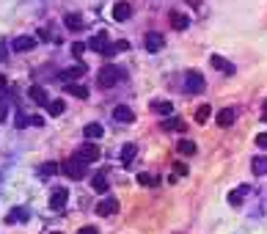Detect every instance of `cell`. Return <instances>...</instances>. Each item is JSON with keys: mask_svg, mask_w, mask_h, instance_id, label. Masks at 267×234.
Returning <instances> with one entry per match:
<instances>
[{"mask_svg": "<svg viewBox=\"0 0 267 234\" xmlns=\"http://www.w3.org/2000/svg\"><path fill=\"white\" fill-rule=\"evenodd\" d=\"M119 78H121V69H119V66H113V64H107V66H102V69H99L96 83H99L102 88H113V85L119 83Z\"/></svg>", "mask_w": 267, "mask_h": 234, "instance_id": "obj_1", "label": "cell"}, {"mask_svg": "<svg viewBox=\"0 0 267 234\" xmlns=\"http://www.w3.org/2000/svg\"><path fill=\"white\" fill-rule=\"evenodd\" d=\"M99 146L94 144V141H86V144H80L78 146V152H75V157H78L80 162H86V165H89V162H96L99 160Z\"/></svg>", "mask_w": 267, "mask_h": 234, "instance_id": "obj_2", "label": "cell"}, {"mask_svg": "<svg viewBox=\"0 0 267 234\" xmlns=\"http://www.w3.org/2000/svg\"><path fill=\"white\" fill-rule=\"evenodd\" d=\"M61 171H64L69 179H83L86 176V162H80L78 157H72V160H66L64 165H61Z\"/></svg>", "mask_w": 267, "mask_h": 234, "instance_id": "obj_3", "label": "cell"}, {"mask_svg": "<svg viewBox=\"0 0 267 234\" xmlns=\"http://www.w3.org/2000/svg\"><path fill=\"white\" fill-rule=\"evenodd\" d=\"M204 75L201 72H187L184 75V91H187V94H201L204 91Z\"/></svg>", "mask_w": 267, "mask_h": 234, "instance_id": "obj_4", "label": "cell"}, {"mask_svg": "<svg viewBox=\"0 0 267 234\" xmlns=\"http://www.w3.org/2000/svg\"><path fill=\"white\" fill-rule=\"evenodd\" d=\"M66 201H69V190H66V187H55V190L50 193V210L53 212H61L66 207Z\"/></svg>", "mask_w": 267, "mask_h": 234, "instance_id": "obj_5", "label": "cell"}, {"mask_svg": "<svg viewBox=\"0 0 267 234\" xmlns=\"http://www.w3.org/2000/svg\"><path fill=\"white\" fill-rule=\"evenodd\" d=\"M143 42H146V50H149V53H160V50H163V44H166V39H163V33H160V30H149Z\"/></svg>", "mask_w": 267, "mask_h": 234, "instance_id": "obj_6", "label": "cell"}, {"mask_svg": "<svg viewBox=\"0 0 267 234\" xmlns=\"http://www.w3.org/2000/svg\"><path fill=\"white\" fill-rule=\"evenodd\" d=\"M116 212H119V201H116V198H110V196H107L105 201H99V204H96V215H102V218L116 215Z\"/></svg>", "mask_w": 267, "mask_h": 234, "instance_id": "obj_7", "label": "cell"}, {"mask_svg": "<svg viewBox=\"0 0 267 234\" xmlns=\"http://www.w3.org/2000/svg\"><path fill=\"white\" fill-rule=\"evenodd\" d=\"M107 47H110V44H107V33H105V30H99V33H96V36L89 42V50H94V53H102V55L107 53Z\"/></svg>", "mask_w": 267, "mask_h": 234, "instance_id": "obj_8", "label": "cell"}, {"mask_svg": "<svg viewBox=\"0 0 267 234\" xmlns=\"http://www.w3.org/2000/svg\"><path fill=\"white\" fill-rule=\"evenodd\" d=\"M113 119L121 121V124H132V121H135V113H132L127 105H116V108H113Z\"/></svg>", "mask_w": 267, "mask_h": 234, "instance_id": "obj_9", "label": "cell"}, {"mask_svg": "<svg viewBox=\"0 0 267 234\" xmlns=\"http://www.w3.org/2000/svg\"><path fill=\"white\" fill-rule=\"evenodd\" d=\"M36 47V39L33 36H17L11 42V50L14 53H28V50H33Z\"/></svg>", "mask_w": 267, "mask_h": 234, "instance_id": "obj_10", "label": "cell"}, {"mask_svg": "<svg viewBox=\"0 0 267 234\" xmlns=\"http://www.w3.org/2000/svg\"><path fill=\"white\" fill-rule=\"evenodd\" d=\"M130 17H132V6H130V3L121 0V3L113 6V19H116V22H124V19H130Z\"/></svg>", "mask_w": 267, "mask_h": 234, "instance_id": "obj_11", "label": "cell"}, {"mask_svg": "<svg viewBox=\"0 0 267 234\" xmlns=\"http://www.w3.org/2000/svg\"><path fill=\"white\" fill-rule=\"evenodd\" d=\"M168 22H171L174 30H184L190 25V17H187V14H182V11H171V14H168Z\"/></svg>", "mask_w": 267, "mask_h": 234, "instance_id": "obj_12", "label": "cell"}, {"mask_svg": "<svg viewBox=\"0 0 267 234\" xmlns=\"http://www.w3.org/2000/svg\"><path fill=\"white\" fill-rule=\"evenodd\" d=\"M83 135H86L89 141H99L102 135H105V127H102L99 121H91V124L83 127Z\"/></svg>", "mask_w": 267, "mask_h": 234, "instance_id": "obj_13", "label": "cell"}, {"mask_svg": "<svg viewBox=\"0 0 267 234\" xmlns=\"http://www.w3.org/2000/svg\"><path fill=\"white\" fill-rule=\"evenodd\" d=\"M248 193H251V185H240L237 190L229 193V204H232V207H240V204H243V198L248 196Z\"/></svg>", "mask_w": 267, "mask_h": 234, "instance_id": "obj_14", "label": "cell"}, {"mask_svg": "<svg viewBox=\"0 0 267 234\" xmlns=\"http://www.w3.org/2000/svg\"><path fill=\"white\" fill-rule=\"evenodd\" d=\"M28 218H30L28 207H14V210L8 212V218H6V221H8V223H25Z\"/></svg>", "mask_w": 267, "mask_h": 234, "instance_id": "obj_15", "label": "cell"}, {"mask_svg": "<svg viewBox=\"0 0 267 234\" xmlns=\"http://www.w3.org/2000/svg\"><path fill=\"white\" fill-rule=\"evenodd\" d=\"M234 116H237V110H234V108H223L215 121H218V127H232L234 124Z\"/></svg>", "mask_w": 267, "mask_h": 234, "instance_id": "obj_16", "label": "cell"}, {"mask_svg": "<svg viewBox=\"0 0 267 234\" xmlns=\"http://www.w3.org/2000/svg\"><path fill=\"white\" fill-rule=\"evenodd\" d=\"M135 155H138V146L135 144H124V146H121V165H130V162L132 160H135Z\"/></svg>", "mask_w": 267, "mask_h": 234, "instance_id": "obj_17", "label": "cell"}, {"mask_svg": "<svg viewBox=\"0 0 267 234\" xmlns=\"http://www.w3.org/2000/svg\"><path fill=\"white\" fill-rule=\"evenodd\" d=\"M28 96L33 99L36 105H44V108H47V91H44V88H39V85H30Z\"/></svg>", "mask_w": 267, "mask_h": 234, "instance_id": "obj_18", "label": "cell"}, {"mask_svg": "<svg viewBox=\"0 0 267 234\" xmlns=\"http://www.w3.org/2000/svg\"><path fill=\"white\" fill-rule=\"evenodd\" d=\"M251 168H254L256 176H267V157L265 155L254 157V160H251Z\"/></svg>", "mask_w": 267, "mask_h": 234, "instance_id": "obj_19", "label": "cell"}, {"mask_svg": "<svg viewBox=\"0 0 267 234\" xmlns=\"http://www.w3.org/2000/svg\"><path fill=\"white\" fill-rule=\"evenodd\" d=\"M86 75V66H72V69H64L61 72V78L66 80V83H72V80H80Z\"/></svg>", "mask_w": 267, "mask_h": 234, "instance_id": "obj_20", "label": "cell"}, {"mask_svg": "<svg viewBox=\"0 0 267 234\" xmlns=\"http://www.w3.org/2000/svg\"><path fill=\"white\" fill-rule=\"evenodd\" d=\"M209 64H212L215 69H220V72H226V75H234V66L229 64L226 58H220V55H212V58H209Z\"/></svg>", "mask_w": 267, "mask_h": 234, "instance_id": "obj_21", "label": "cell"}, {"mask_svg": "<svg viewBox=\"0 0 267 234\" xmlns=\"http://www.w3.org/2000/svg\"><path fill=\"white\" fill-rule=\"evenodd\" d=\"M149 108L155 110V113H160V116H168V113L174 110V105L168 102V99H155V102L149 105Z\"/></svg>", "mask_w": 267, "mask_h": 234, "instance_id": "obj_22", "label": "cell"}, {"mask_svg": "<svg viewBox=\"0 0 267 234\" xmlns=\"http://www.w3.org/2000/svg\"><path fill=\"white\" fill-rule=\"evenodd\" d=\"M8 110H11V96L0 94V121H8Z\"/></svg>", "mask_w": 267, "mask_h": 234, "instance_id": "obj_23", "label": "cell"}, {"mask_svg": "<svg viewBox=\"0 0 267 234\" xmlns=\"http://www.w3.org/2000/svg\"><path fill=\"white\" fill-rule=\"evenodd\" d=\"M91 187H94L96 193H107V179H105V174H94V176H91Z\"/></svg>", "mask_w": 267, "mask_h": 234, "instance_id": "obj_24", "label": "cell"}, {"mask_svg": "<svg viewBox=\"0 0 267 234\" xmlns=\"http://www.w3.org/2000/svg\"><path fill=\"white\" fill-rule=\"evenodd\" d=\"M163 130H168V132H184V121L182 119H166L163 121Z\"/></svg>", "mask_w": 267, "mask_h": 234, "instance_id": "obj_25", "label": "cell"}, {"mask_svg": "<svg viewBox=\"0 0 267 234\" xmlns=\"http://www.w3.org/2000/svg\"><path fill=\"white\" fill-rule=\"evenodd\" d=\"M209 116H212V108H209V105H198L196 108V121L198 124H207Z\"/></svg>", "mask_w": 267, "mask_h": 234, "instance_id": "obj_26", "label": "cell"}, {"mask_svg": "<svg viewBox=\"0 0 267 234\" xmlns=\"http://www.w3.org/2000/svg\"><path fill=\"white\" fill-rule=\"evenodd\" d=\"M177 152H179V155H196V144L184 138V141H179V144H177Z\"/></svg>", "mask_w": 267, "mask_h": 234, "instance_id": "obj_27", "label": "cell"}, {"mask_svg": "<svg viewBox=\"0 0 267 234\" xmlns=\"http://www.w3.org/2000/svg\"><path fill=\"white\" fill-rule=\"evenodd\" d=\"M138 185H143V187H155V185H160V179H157L155 174H138Z\"/></svg>", "mask_w": 267, "mask_h": 234, "instance_id": "obj_28", "label": "cell"}, {"mask_svg": "<svg viewBox=\"0 0 267 234\" xmlns=\"http://www.w3.org/2000/svg\"><path fill=\"white\" fill-rule=\"evenodd\" d=\"M66 91H69L72 96H78V99H86V96H89V88H83V85H75V83L66 85Z\"/></svg>", "mask_w": 267, "mask_h": 234, "instance_id": "obj_29", "label": "cell"}, {"mask_svg": "<svg viewBox=\"0 0 267 234\" xmlns=\"http://www.w3.org/2000/svg\"><path fill=\"white\" fill-rule=\"evenodd\" d=\"M64 108H66V105L61 102V99H53V102H47V113H50V116H61V113H64Z\"/></svg>", "mask_w": 267, "mask_h": 234, "instance_id": "obj_30", "label": "cell"}, {"mask_svg": "<svg viewBox=\"0 0 267 234\" xmlns=\"http://www.w3.org/2000/svg\"><path fill=\"white\" fill-rule=\"evenodd\" d=\"M64 25H66V28H80V25H83V19H80L78 14H66V17H64Z\"/></svg>", "mask_w": 267, "mask_h": 234, "instance_id": "obj_31", "label": "cell"}, {"mask_svg": "<svg viewBox=\"0 0 267 234\" xmlns=\"http://www.w3.org/2000/svg\"><path fill=\"white\" fill-rule=\"evenodd\" d=\"M61 171V165H55V162H44L42 165V176H55Z\"/></svg>", "mask_w": 267, "mask_h": 234, "instance_id": "obj_32", "label": "cell"}, {"mask_svg": "<svg viewBox=\"0 0 267 234\" xmlns=\"http://www.w3.org/2000/svg\"><path fill=\"white\" fill-rule=\"evenodd\" d=\"M86 47H89V44H83V42H75V44H72V55H75V58H80V55L86 53Z\"/></svg>", "mask_w": 267, "mask_h": 234, "instance_id": "obj_33", "label": "cell"}, {"mask_svg": "<svg viewBox=\"0 0 267 234\" xmlns=\"http://www.w3.org/2000/svg\"><path fill=\"white\" fill-rule=\"evenodd\" d=\"M187 174V165H184V162H177V165H174V176L171 179H177V176H184Z\"/></svg>", "mask_w": 267, "mask_h": 234, "instance_id": "obj_34", "label": "cell"}, {"mask_svg": "<svg viewBox=\"0 0 267 234\" xmlns=\"http://www.w3.org/2000/svg\"><path fill=\"white\" fill-rule=\"evenodd\" d=\"M256 146H259V149H267V132H259V135H256Z\"/></svg>", "mask_w": 267, "mask_h": 234, "instance_id": "obj_35", "label": "cell"}, {"mask_svg": "<svg viewBox=\"0 0 267 234\" xmlns=\"http://www.w3.org/2000/svg\"><path fill=\"white\" fill-rule=\"evenodd\" d=\"M17 127H19V130L28 127V116H25V113H17Z\"/></svg>", "mask_w": 267, "mask_h": 234, "instance_id": "obj_36", "label": "cell"}, {"mask_svg": "<svg viewBox=\"0 0 267 234\" xmlns=\"http://www.w3.org/2000/svg\"><path fill=\"white\" fill-rule=\"evenodd\" d=\"M78 234H99V229H96V226H83Z\"/></svg>", "mask_w": 267, "mask_h": 234, "instance_id": "obj_37", "label": "cell"}, {"mask_svg": "<svg viewBox=\"0 0 267 234\" xmlns=\"http://www.w3.org/2000/svg\"><path fill=\"white\" fill-rule=\"evenodd\" d=\"M30 124H33V127H42L44 119H42V116H30Z\"/></svg>", "mask_w": 267, "mask_h": 234, "instance_id": "obj_38", "label": "cell"}, {"mask_svg": "<svg viewBox=\"0 0 267 234\" xmlns=\"http://www.w3.org/2000/svg\"><path fill=\"white\" fill-rule=\"evenodd\" d=\"M39 39H42V42H50V33L42 28V30H39Z\"/></svg>", "mask_w": 267, "mask_h": 234, "instance_id": "obj_39", "label": "cell"}, {"mask_svg": "<svg viewBox=\"0 0 267 234\" xmlns=\"http://www.w3.org/2000/svg\"><path fill=\"white\" fill-rule=\"evenodd\" d=\"M113 47H116V53H119V50H127V47H130V44H127V42H116V44H113Z\"/></svg>", "mask_w": 267, "mask_h": 234, "instance_id": "obj_40", "label": "cell"}, {"mask_svg": "<svg viewBox=\"0 0 267 234\" xmlns=\"http://www.w3.org/2000/svg\"><path fill=\"white\" fill-rule=\"evenodd\" d=\"M6 88V78H3V75H0V91Z\"/></svg>", "mask_w": 267, "mask_h": 234, "instance_id": "obj_41", "label": "cell"}, {"mask_svg": "<svg viewBox=\"0 0 267 234\" xmlns=\"http://www.w3.org/2000/svg\"><path fill=\"white\" fill-rule=\"evenodd\" d=\"M53 234H61V232H53Z\"/></svg>", "mask_w": 267, "mask_h": 234, "instance_id": "obj_42", "label": "cell"}]
</instances>
